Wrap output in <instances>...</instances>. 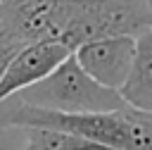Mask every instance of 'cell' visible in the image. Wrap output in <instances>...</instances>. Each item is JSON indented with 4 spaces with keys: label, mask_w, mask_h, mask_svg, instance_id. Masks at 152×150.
<instances>
[{
    "label": "cell",
    "mask_w": 152,
    "mask_h": 150,
    "mask_svg": "<svg viewBox=\"0 0 152 150\" xmlns=\"http://www.w3.org/2000/svg\"><path fill=\"white\" fill-rule=\"evenodd\" d=\"M69 55H71L69 48H64L62 43H52V40L26 45L10 62L7 71L0 79V105L10 98H17L26 88L36 86L45 76H50Z\"/></svg>",
    "instance_id": "4"
},
{
    "label": "cell",
    "mask_w": 152,
    "mask_h": 150,
    "mask_svg": "<svg viewBox=\"0 0 152 150\" xmlns=\"http://www.w3.org/2000/svg\"><path fill=\"white\" fill-rule=\"evenodd\" d=\"M150 29L152 10L142 0H55V43L71 52L102 38H138Z\"/></svg>",
    "instance_id": "1"
},
{
    "label": "cell",
    "mask_w": 152,
    "mask_h": 150,
    "mask_svg": "<svg viewBox=\"0 0 152 150\" xmlns=\"http://www.w3.org/2000/svg\"><path fill=\"white\" fill-rule=\"evenodd\" d=\"M0 5H2V0H0Z\"/></svg>",
    "instance_id": "11"
},
{
    "label": "cell",
    "mask_w": 152,
    "mask_h": 150,
    "mask_svg": "<svg viewBox=\"0 0 152 150\" xmlns=\"http://www.w3.org/2000/svg\"><path fill=\"white\" fill-rule=\"evenodd\" d=\"M55 0H2L0 29L24 45L52 40Z\"/></svg>",
    "instance_id": "5"
},
{
    "label": "cell",
    "mask_w": 152,
    "mask_h": 150,
    "mask_svg": "<svg viewBox=\"0 0 152 150\" xmlns=\"http://www.w3.org/2000/svg\"><path fill=\"white\" fill-rule=\"evenodd\" d=\"M135 50H138V38L116 36V38H102V40L86 43L78 50H74V57L81 64V69L90 79H95L100 86L121 90L131 74Z\"/></svg>",
    "instance_id": "3"
},
{
    "label": "cell",
    "mask_w": 152,
    "mask_h": 150,
    "mask_svg": "<svg viewBox=\"0 0 152 150\" xmlns=\"http://www.w3.org/2000/svg\"><path fill=\"white\" fill-rule=\"evenodd\" d=\"M142 2H145V5H147V7L152 10V0H142Z\"/></svg>",
    "instance_id": "10"
},
{
    "label": "cell",
    "mask_w": 152,
    "mask_h": 150,
    "mask_svg": "<svg viewBox=\"0 0 152 150\" xmlns=\"http://www.w3.org/2000/svg\"><path fill=\"white\" fill-rule=\"evenodd\" d=\"M26 131L21 126H2L0 129V150H24Z\"/></svg>",
    "instance_id": "9"
},
{
    "label": "cell",
    "mask_w": 152,
    "mask_h": 150,
    "mask_svg": "<svg viewBox=\"0 0 152 150\" xmlns=\"http://www.w3.org/2000/svg\"><path fill=\"white\" fill-rule=\"evenodd\" d=\"M119 93L131 110L152 114V29L138 36L133 67Z\"/></svg>",
    "instance_id": "6"
},
{
    "label": "cell",
    "mask_w": 152,
    "mask_h": 150,
    "mask_svg": "<svg viewBox=\"0 0 152 150\" xmlns=\"http://www.w3.org/2000/svg\"><path fill=\"white\" fill-rule=\"evenodd\" d=\"M26 45L24 43H19L17 38H12L7 31H2L0 29V79H2V74L7 71V67H10V62L24 50Z\"/></svg>",
    "instance_id": "8"
},
{
    "label": "cell",
    "mask_w": 152,
    "mask_h": 150,
    "mask_svg": "<svg viewBox=\"0 0 152 150\" xmlns=\"http://www.w3.org/2000/svg\"><path fill=\"white\" fill-rule=\"evenodd\" d=\"M17 98L28 107H40L64 114H104L128 107L119 90L104 88L95 79H90L76 62L74 52L50 76L26 88Z\"/></svg>",
    "instance_id": "2"
},
{
    "label": "cell",
    "mask_w": 152,
    "mask_h": 150,
    "mask_svg": "<svg viewBox=\"0 0 152 150\" xmlns=\"http://www.w3.org/2000/svg\"><path fill=\"white\" fill-rule=\"evenodd\" d=\"M26 131V140H24V150H107L93 140H86L81 136L74 133H64V131H55V129H24Z\"/></svg>",
    "instance_id": "7"
}]
</instances>
